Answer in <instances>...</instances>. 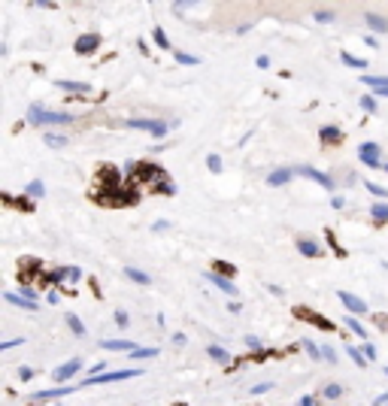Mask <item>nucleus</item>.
<instances>
[{
    "label": "nucleus",
    "instance_id": "obj_1",
    "mask_svg": "<svg viewBox=\"0 0 388 406\" xmlns=\"http://www.w3.org/2000/svg\"><path fill=\"white\" fill-rule=\"evenodd\" d=\"M27 121L30 124H49V127H61V124H73L76 115L73 112H58V109H49L42 103H30L27 109Z\"/></svg>",
    "mask_w": 388,
    "mask_h": 406
},
{
    "label": "nucleus",
    "instance_id": "obj_2",
    "mask_svg": "<svg viewBox=\"0 0 388 406\" xmlns=\"http://www.w3.org/2000/svg\"><path fill=\"white\" fill-rule=\"evenodd\" d=\"M137 376H143L140 367H124V370H109V373H100V376H88L82 385L85 388L88 385H109V382H124V379H137Z\"/></svg>",
    "mask_w": 388,
    "mask_h": 406
},
{
    "label": "nucleus",
    "instance_id": "obj_3",
    "mask_svg": "<svg viewBox=\"0 0 388 406\" xmlns=\"http://www.w3.org/2000/svg\"><path fill=\"white\" fill-rule=\"evenodd\" d=\"M124 127L146 130V133H152L155 140L167 137V130H170V124H167V121H161V118H127V121H124Z\"/></svg>",
    "mask_w": 388,
    "mask_h": 406
},
{
    "label": "nucleus",
    "instance_id": "obj_4",
    "mask_svg": "<svg viewBox=\"0 0 388 406\" xmlns=\"http://www.w3.org/2000/svg\"><path fill=\"white\" fill-rule=\"evenodd\" d=\"M358 158H361L364 167H370V170H382V146H379V143H373V140L361 143V146H358Z\"/></svg>",
    "mask_w": 388,
    "mask_h": 406
},
{
    "label": "nucleus",
    "instance_id": "obj_5",
    "mask_svg": "<svg viewBox=\"0 0 388 406\" xmlns=\"http://www.w3.org/2000/svg\"><path fill=\"white\" fill-rule=\"evenodd\" d=\"M82 367H85V361H82V358H70V361H64L61 367H55V370H52V382H55V385H70V379H73Z\"/></svg>",
    "mask_w": 388,
    "mask_h": 406
},
{
    "label": "nucleus",
    "instance_id": "obj_6",
    "mask_svg": "<svg viewBox=\"0 0 388 406\" xmlns=\"http://www.w3.org/2000/svg\"><path fill=\"white\" fill-rule=\"evenodd\" d=\"M337 297H340V303L346 306V312H349V315H355V319L370 312L367 300H364V297H358V294H352V291H337Z\"/></svg>",
    "mask_w": 388,
    "mask_h": 406
},
{
    "label": "nucleus",
    "instance_id": "obj_7",
    "mask_svg": "<svg viewBox=\"0 0 388 406\" xmlns=\"http://www.w3.org/2000/svg\"><path fill=\"white\" fill-rule=\"evenodd\" d=\"M294 173L297 176H307V179H313L316 185H322L325 191H334L337 188V182L328 176V173H322V170H316V167H310V164H300V167H294Z\"/></svg>",
    "mask_w": 388,
    "mask_h": 406
},
{
    "label": "nucleus",
    "instance_id": "obj_8",
    "mask_svg": "<svg viewBox=\"0 0 388 406\" xmlns=\"http://www.w3.org/2000/svg\"><path fill=\"white\" fill-rule=\"evenodd\" d=\"M294 246H297V252H300L304 258H322V255H325L322 243H319V240H313V237H297V240H294Z\"/></svg>",
    "mask_w": 388,
    "mask_h": 406
},
{
    "label": "nucleus",
    "instance_id": "obj_9",
    "mask_svg": "<svg viewBox=\"0 0 388 406\" xmlns=\"http://www.w3.org/2000/svg\"><path fill=\"white\" fill-rule=\"evenodd\" d=\"M100 49V36L97 33H82L76 42H73V52L76 55H94Z\"/></svg>",
    "mask_w": 388,
    "mask_h": 406
},
{
    "label": "nucleus",
    "instance_id": "obj_10",
    "mask_svg": "<svg viewBox=\"0 0 388 406\" xmlns=\"http://www.w3.org/2000/svg\"><path fill=\"white\" fill-rule=\"evenodd\" d=\"M206 282H212V288H219V291H222V294H228V297H237V294H240V288L234 285V279L219 276L215 270H212V273H206Z\"/></svg>",
    "mask_w": 388,
    "mask_h": 406
},
{
    "label": "nucleus",
    "instance_id": "obj_11",
    "mask_svg": "<svg viewBox=\"0 0 388 406\" xmlns=\"http://www.w3.org/2000/svg\"><path fill=\"white\" fill-rule=\"evenodd\" d=\"M73 391H76V385H55V388H46V391H33L30 400H58V397L73 394Z\"/></svg>",
    "mask_w": 388,
    "mask_h": 406
},
{
    "label": "nucleus",
    "instance_id": "obj_12",
    "mask_svg": "<svg viewBox=\"0 0 388 406\" xmlns=\"http://www.w3.org/2000/svg\"><path fill=\"white\" fill-rule=\"evenodd\" d=\"M294 176H297V173H294V167H279V170L267 173V185H270V188H282V185H288Z\"/></svg>",
    "mask_w": 388,
    "mask_h": 406
},
{
    "label": "nucleus",
    "instance_id": "obj_13",
    "mask_svg": "<svg viewBox=\"0 0 388 406\" xmlns=\"http://www.w3.org/2000/svg\"><path fill=\"white\" fill-rule=\"evenodd\" d=\"M55 88H61L67 94H91V85L79 82V79H55Z\"/></svg>",
    "mask_w": 388,
    "mask_h": 406
},
{
    "label": "nucleus",
    "instance_id": "obj_14",
    "mask_svg": "<svg viewBox=\"0 0 388 406\" xmlns=\"http://www.w3.org/2000/svg\"><path fill=\"white\" fill-rule=\"evenodd\" d=\"M361 85H364V88H373V94H376V97H385L388 76H361Z\"/></svg>",
    "mask_w": 388,
    "mask_h": 406
},
{
    "label": "nucleus",
    "instance_id": "obj_15",
    "mask_svg": "<svg viewBox=\"0 0 388 406\" xmlns=\"http://www.w3.org/2000/svg\"><path fill=\"white\" fill-rule=\"evenodd\" d=\"M319 137H322L325 146H337V143H343V130H340L337 124H322V127H319Z\"/></svg>",
    "mask_w": 388,
    "mask_h": 406
},
{
    "label": "nucleus",
    "instance_id": "obj_16",
    "mask_svg": "<svg viewBox=\"0 0 388 406\" xmlns=\"http://www.w3.org/2000/svg\"><path fill=\"white\" fill-rule=\"evenodd\" d=\"M6 303H12V306H18V309H24V312H36L39 306H36V300H27L24 294H18V291H6Z\"/></svg>",
    "mask_w": 388,
    "mask_h": 406
},
{
    "label": "nucleus",
    "instance_id": "obj_17",
    "mask_svg": "<svg viewBox=\"0 0 388 406\" xmlns=\"http://www.w3.org/2000/svg\"><path fill=\"white\" fill-rule=\"evenodd\" d=\"M100 349L103 352H134V349H140L137 343H131V340H100Z\"/></svg>",
    "mask_w": 388,
    "mask_h": 406
},
{
    "label": "nucleus",
    "instance_id": "obj_18",
    "mask_svg": "<svg viewBox=\"0 0 388 406\" xmlns=\"http://www.w3.org/2000/svg\"><path fill=\"white\" fill-rule=\"evenodd\" d=\"M364 21H367L370 33H388V18H382L379 12H364Z\"/></svg>",
    "mask_w": 388,
    "mask_h": 406
},
{
    "label": "nucleus",
    "instance_id": "obj_19",
    "mask_svg": "<svg viewBox=\"0 0 388 406\" xmlns=\"http://www.w3.org/2000/svg\"><path fill=\"white\" fill-rule=\"evenodd\" d=\"M370 221L373 224H388V200H376L373 206H370Z\"/></svg>",
    "mask_w": 388,
    "mask_h": 406
},
{
    "label": "nucleus",
    "instance_id": "obj_20",
    "mask_svg": "<svg viewBox=\"0 0 388 406\" xmlns=\"http://www.w3.org/2000/svg\"><path fill=\"white\" fill-rule=\"evenodd\" d=\"M340 61H343L346 67H352V70H361V73L370 67V61H367V58H358V55H352V52H340Z\"/></svg>",
    "mask_w": 388,
    "mask_h": 406
},
{
    "label": "nucleus",
    "instance_id": "obj_21",
    "mask_svg": "<svg viewBox=\"0 0 388 406\" xmlns=\"http://www.w3.org/2000/svg\"><path fill=\"white\" fill-rule=\"evenodd\" d=\"M158 355H161L158 346H140V349H134L127 358H131V361H149V358H158Z\"/></svg>",
    "mask_w": 388,
    "mask_h": 406
},
{
    "label": "nucleus",
    "instance_id": "obj_22",
    "mask_svg": "<svg viewBox=\"0 0 388 406\" xmlns=\"http://www.w3.org/2000/svg\"><path fill=\"white\" fill-rule=\"evenodd\" d=\"M42 143L49 146V149H67V137L64 133H58V130H46V137H42Z\"/></svg>",
    "mask_w": 388,
    "mask_h": 406
},
{
    "label": "nucleus",
    "instance_id": "obj_23",
    "mask_svg": "<svg viewBox=\"0 0 388 406\" xmlns=\"http://www.w3.org/2000/svg\"><path fill=\"white\" fill-rule=\"evenodd\" d=\"M67 270H70V267H55V270L42 273V282H46L49 288H55V285H61V279H67Z\"/></svg>",
    "mask_w": 388,
    "mask_h": 406
},
{
    "label": "nucleus",
    "instance_id": "obj_24",
    "mask_svg": "<svg viewBox=\"0 0 388 406\" xmlns=\"http://www.w3.org/2000/svg\"><path fill=\"white\" fill-rule=\"evenodd\" d=\"M343 322H346V328H349V331H352L355 337H361L364 343H370V334H367V328H364V325H361V322H358L355 315H346Z\"/></svg>",
    "mask_w": 388,
    "mask_h": 406
},
{
    "label": "nucleus",
    "instance_id": "obj_25",
    "mask_svg": "<svg viewBox=\"0 0 388 406\" xmlns=\"http://www.w3.org/2000/svg\"><path fill=\"white\" fill-rule=\"evenodd\" d=\"M124 276H127L134 285H152V276L143 273V270H137V267H124Z\"/></svg>",
    "mask_w": 388,
    "mask_h": 406
},
{
    "label": "nucleus",
    "instance_id": "obj_26",
    "mask_svg": "<svg viewBox=\"0 0 388 406\" xmlns=\"http://www.w3.org/2000/svg\"><path fill=\"white\" fill-rule=\"evenodd\" d=\"M206 355H209L215 364H231V352H228L225 346H215V343H212V346L206 349Z\"/></svg>",
    "mask_w": 388,
    "mask_h": 406
},
{
    "label": "nucleus",
    "instance_id": "obj_27",
    "mask_svg": "<svg viewBox=\"0 0 388 406\" xmlns=\"http://www.w3.org/2000/svg\"><path fill=\"white\" fill-rule=\"evenodd\" d=\"M24 194H27V197H33V200H36V197H42V194H46V182H42V179H30V182L24 185Z\"/></svg>",
    "mask_w": 388,
    "mask_h": 406
},
{
    "label": "nucleus",
    "instance_id": "obj_28",
    "mask_svg": "<svg viewBox=\"0 0 388 406\" xmlns=\"http://www.w3.org/2000/svg\"><path fill=\"white\" fill-rule=\"evenodd\" d=\"M67 328L73 331V337H85V334H88L85 325H82V319H79L76 312H67Z\"/></svg>",
    "mask_w": 388,
    "mask_h": 406
},
{
    "label": "nucleus",
    "instance_id": "obj_29",
    "mask_svg": "<svg viewBox=\"0 0 388 406\" xmlns=\"http://www.w3.org/2000/svg\"><path fill=\"white\" fill-rule=\"evenodd\" d=\"M346 355L352 358L355 367H367V364H370V361L364 358V349H358V346H346Z\"/></svg>",
    "mask_w": 388,
    "mask_h": 406
},
{
    "label": "nucleus",
    "instance_id": "obj_30",
    "mask_svg": "<svg viewBox=\"0 0 388 406\" xmlns=\"http://www.w3.org/2000/svg\"><path fill=\"white\" fill-rule=\"evenodd\" d=\"M322 397H325V400H340V397H343V385H340V382H328V385L322 388Z\"/></svg>",
    "mask_w": 388,
    "mask_h": 406
},
{
    "label": "nucleus",
    "instance_id": "obj_31",
    "mask_svg": "<svg viewBox=\"0 0 388 406\" xmlns=\"http://www.w3.org/2000/svg\"><path fill=\"white\" fill-rule=\"evenodd\" d=\"M206 170H209V173H215V176L225 170V164H222V155H219V152H209V155H206Z\"/></svg>",
    "mask_w": 388,
    "mask_h": 406
},
{
    "label": "nucleus",
    "instance_id": "obj_32",
    "mask_svg": "<svg viewBox=\"0 0 388 406\" xmlns=\"http://www.w3.org/2000/svg\"><path fill=\"white\" fill-rule=\"evenodd\" d=\"M297 315H300V319H307V322H313V325H319V328H325V331H334V325H331L328 319H322V315H316V312H304V309H300Z\"/></svg>",
    "mask_w": 388,
    "mask_h": 406
},
{
    "label": "nucleus",
    "instance_id": "obj_33",
    "mask_svg": "<svg viewBox=\"0 0 388 406\" xmlns=\"http://www.w3.org/2000/svg\"><path fill=\"white\" fill-rule=\"evenodd\" d=\"M300 346H304V352H307L313 361H325V358H322V346H316L310 337H307V340H300Z\"/></svg>",
    "mask_w": 388,
    "mask_h": 406
},
{
    "label": "nucleus",
    "instance_id": "obj_34",
    "mask_svg": "<svg viewBox=\"0 0 388 406\" xmlns=\"http://www.w3.org/2000/svg\"><path fill=\"white\" fill-rule=\"evenodd\" d=\"M364 188H367V191H370L373 197H379V200H388V188H385V185H379V182L367 179V182H364Z\"/></svg>",
    "mask_w": 388,
    "mask_h": 406
},
{
    "label": "nucleus",
    "instance_id": "obj_35",
    "mask_svg": "<svg viewBox=\"0 0 388 406\" xmlns=\"http://www.w3.org/2000/svg\"><path fill=\"white\" fill-rule=\"evenodd\" d=\"M152 39H155L158 49H170V36H167L164 27H152Z\"/></svg>",
    "mask_w": 388,
    "mask_h": 406
},
{
    "label": "nucleus",
    "instance_id": "obj_36",
    "mask_svg": "<svg viewBox=\"0 0 388 406\" xmlns=\"http://www.w3.org/2000/svg\"><path fill=\"white\" fill-rule=\"evenodd\" d=\"M313 18H316L319 24H331V21L337 18V12H334V9H313Z\"/></svg>",
    "mask_w": 388,
    "mask_h": 406
},
{
    "label": "nucleus",
    "instance_id": "obj_37",
    "mask_svg": "<svg viewBox=\"0 0 388 406\" xmlns=\"http://www.w3.org/2000/svg\"><path fill=\"white\" fill-rule=\"evenodd\" d=\"M173 58H176V64H182V67L200 64V58H197V55H188V52H173Z\"/></svg>",
    "mask_w": 388,
    "mask_h": 406
},
{
    "label": "nucleus",
    "instance_id": "obj_38",
    "mask_svg": "<svg viewBox=\"0 0 388 406\" xmlns=\"http://www.w3.org/2000/svg\"><path fill=\"white\" fill-rule=\"evenodd\" d=\"M361 109L373 115V112L379 109V103H376V94H361Z\"/></svg>",
    "mask_w": 388,
    "mask_h": 406
},
{
    "label": "nucleus",
    "instance_id": "obj_39",
    "mask_svg": "<svg viewBox=\"0 0 388 406\" xmlns=\"http://www.w3.org/2000/svg\"><path fill=\"white\" fill-rule=\"evenodd\" d=\"M215 273H219V276H228V279H231V276H234L237 270H234V264H225V261H215Z\"/></svg>",
    "mask_w": 388,
    "mask_h": 406
},
{
    "label": "nucleus",
    "instance_id": "obj_40",
    "mask_svg": "<svg viewBox=\"0 0 388 406\" xmlns=\"http://www.w3.org/2000/svg\"><path fill=\"white\" fill-rule=\"evenodd\" d=\"M158 191L173 197V194H176V182H173V179H164V182H158Z\"/></svg>",
    "mask_w": 388,
    "mask_h": 406
},
{
    "label": "nucleus",
    "instance_id": "obj_41",
    "mask_svg": "<svg viewBox=\"0 0 388 406\" xmlns=\"http://www.w3.org/2000/svg\"><path fill=\"white\" fill-rule=\"evenodd\" d=\"M322 358H325L328 364H337V361H340V358H337V349H334V346H322Z\"/></svg>",
    "mask_w": 388,
    "mask_h": 406
},
{
    "label": "nucleus",
    "instance_id": "obj_42",
    "mask_svg": "<svg viewBox=\"0 0 388 406\" xmlns=\"http://www.w3.org/2000/svg\"><path fill=\"white\" fill-rule=\"evenodd\" d=\"M115 325H118V328H127V325H131L127 309H115Z\"/></svg>",
    "mask_w": 388,
    "mask_h": 406
},
{
    "label": "nucleus",
    "instance_id": "obj_43",
    "mask_svg": "<svg viewBox=\"0 0 388 406\" xmlns=\"http://www.w3.org/2000/svg\"><path fill=\"white\" fill-rule=\"evenodd\" d=\"M24 343V337H12V340H3L0 343V352H9V349H15V346H21Z\"/></svg>",
    "mask_w": 388,
    "mask_h": 406
},
{
    "label": "nucleus",
    "instance_id": "obj_44",
    "mask_svg": "<svg viewBox=\"0 0 388 406\" xmlns=\"http://www.w3.org/2000/svg\"><path fill=\"white\" fill-rule=\"evenodd\" d=\"M270 388H273V382H258V385H252V388H249V394H267Z\"/></svg>",
    "mask_w": 388,
    "mask_h": 406
},
{
    "label": "nucleus",
    "instance_id": "obj_45",
    "mask_svg": "<svg viewBox=\"0 0 388 406\" xmlns=\"http://www.w3.org/2000/svg\"><path fill=\"white\" fill-rule=\"evenodd\" d=\"M243 343L249 346V349H261L264 343H261V337H255V334H249V337H243Z\"/></svg>",
    "mask_w": 388,
    "mask_h": 406
},
{
    "label": "nucleus",
    "instance_id": "obj_46",
    "mask_svg": "<svg viewBox=\"0 0 388 406\" xmlns=\"http://www.w3.org/2000/svg\"><path fill=\"white\" fill-rule=\"evenodd\" d=\"M46 300H49V306H58V303H61V294H58L55 288H49V291H46Z\"/></svg>",
    "mask_w": 388,
    "mask_h": 406
},
{
    "label": "nucleus",
    "instance_id": "obj_47",
    "mask_svg": "<svg viewBox=\"0 0 388 406\" xmlns=\"http://www.w3.org/2000/svg\"><path fill=\"white\" fill-rule=\"evenodd\" d=\"M364 358H367V361H376V358H379V355H376V346H373V343H364Z\"/></svg>",
    "mask_w": 388,
    "mask_h": 406
},
{
    "label": "nucleus",
    "instance_id": "obj_48",
    "mask_svg": "<svg viewBox=\"0 0 388 406\" xmlns=\"http://www.w3.org/2000/svg\"><path fill=\"white\" fill-rule=\"evenodd\" d=\"M331 206H334V209H343V206H346V197H343V194H331Z\"/></svg>",
    "mask_w": 388,
    "mask_h": 406
},
{
    "label": "nucleus",
    "instance_id": "obj_49",
    "mask_svg": "<svg viewBox=\"0 0 388 406\" xmlns=\"http://www.w3.org/2000/svg\"><path fill=\"white\" fill-rule=\"evenodd\" d=\"M152 231H155V234H161V231H170V221H167V218H158V221L152 224Z\"/></svg>",
    "mask_w": 388,
    "mask_h": 406
},
{
    "label": "nucleus",
    "instance_id": "obj_50",
    "mask_svg": "<svg viewBox=\"0 0 388 406\" xmlns=\"http://www.w3.org/2000/svg\"><path fill=\"white\" fill-rule=\"evenodd\" d=\"M79 279H82V270L79 267H70L67 270V282H79Z\"/></svg>",
    "mask_w": 388,
    "mask_h": 406
},
{
    "label": "nucleus",
    "instance_id": "obj_51",
    "mask_svg": "<svg viewBox=\"0 0 388 406\" xmlns=\"http://www.w3.org/2000/svg\"><path fill=\"white\" fill-rule=\"evenodd\" d=\"M364 42H367L370 49H379V36H376V33H364Z\"/></svg>",
    "mask_w": 388,
    "mask_h": 406
},
{
    "label": "nucleus",
    "instance_id": "obj_52",
    "mask_svg": "<svg viewBox=\"0 0 388 406\" xmlns=\"http://www.w3.org/2000/svg\"><path fill=\"white\" fill-rule=\"evenodd\" d=\"M18 294H24L27 300H36V291H33L30 285H24V282H21V291H18Z\"/></svg>",
    "mask_w": 388,
    "mask_h": 406
},
{
    "label": "nucleus",
    "instance_id": "obj_53",
    "mask_svg": "<svg viewBox=\"0 0 388 406\" xmlns=\"http://www.w3.org/2000/svg\"><path fill=\"white\" fill-rule=\"evenodd\" d=\"M267 291H270V294H276V297H282V294H285V288H282V285H273V282H267Z\"/></svg>",
    "mask_w": 388,
    "mask_h": 406
},
{
    "label": "nucleus",
    "instance_id": "obj_54",
    "mask_svg": "<svg viewBox=\"0 0 388 406\" xmlns=\"http://www.w3.org/2000/svg\"><path fill=\"white\" fill-rule=\"evenodd\" d=\"M228 312L240 315V312H243V303H240V300H231V303H228Z\"/></svg>",
    "mask_w": 388,
    "mask_h": 406
},
{
    "label": "nucleus",
    "instance_id": "obj_55",
    "mask_svg": "<svg viewBox=\"0 0 388 406\" xmlns=\"http://www.w3.org/2000/svg\"><path fill=\"white\" fill-rule=\"evenodd\" d=\"M30 376H33V370H30V367H18V379H21V382H27Z\"/></svg>",
    "mask_w": 388,
    "mask_h": 406
},
{
    "label": "nucleus",
    "instance_id": "obj_56",
    "mask_svg": "<svg viewBox=\"0 0 388 406\" xmlns=\"http://www.w3.org/2000/svg\"><path fill=\"white\" fill-rule=\"evenodd\" d=\"M255 64H258L261 70H267V67H270V58H267V55H258V61H255Z\"/></svg>",
    "mask_w": 388,
    "mask_h": 406
},
{
    "label": "nucleus",
    "instance_id": "obj_57",
    "mask_svg": "<svg viewBox=\"0 0 388 406\" xmlns=\"http://www.w3.org/2000/svg\"><path fill=\"white\" fill-rule=\"evenodd\" d=\"M137 49H140L143 55H149V42H146V39H140V42H137Z\"/></svg>",
    "mask_w": 388,
    "mask_h": 406
},
{
    "label": "nucleus",
    "instance_id": "obj_58",
    "mask_svg": "<svg viewBox=\"0 0 388 406\" xmlns=\"http://www.w3.org/2000/svg\"><path fill=\"white\" fill-rule=\"evenodd\" d=\"M373 406H388V394H379V397H376V403Z\"/></svg>",
    "mask_w": 388,
    "mask_h": 406
},
{
    "label": "nucleus",
    "instance_id": "obj_59",
    "mask_svg": "<svg viewBox=\"0 0 388 406\" xmlns=\"http://www.w3.org/2000/svg\"><path fill=\"white\" fill-rule=\"evenodd\" d=\"M300 406H319V403H316V397H304V400H300Z\"/></svg>",
    "mask_w": 388,
    "mask_h": 406
},
{
    "label": "nucleus",
    "instance_id": "obj_60",
    "mask_svg": "<svg viewBox=\"0 0 388 406\" xmlns=\"http://www.w3.org/2000/svg\"><path fill=\"white\" fill-rule=\"evenodd\" d=\"M382 170H385V173H388V161H385V164H382Z\"/></svg>",
    "mask_w": 388,
    "mask_h": 406
},
{
    "label": "nucleus",
    "instance_id": "obj_61",
    "mask_svg": "<svg viewBox=\"0 0 388 406\" xmlns=\"http://www.w3.org/2000/svg\"><path fill=\"white\" fill-rule=\"evenodd\" d=\"M385 376H388V367H385Z\"/></svg>",
    "mask_w": 388,
    "mask_h": 406
},
{
    "label": "nucleus",
    "instance_id": "obj_62",
    "mask_svg": "<svg viewBox=\"0 0 388 406\" xmlns=\"http://www.w3.org/2000/svg\"><path fill=\"white\" fill-rule=\"evenodd\" d=\"M55 406H61V403H55Z\"/></svg>",
    "mask_w": 388,
    "mask_h": 406
}]
</instances>
